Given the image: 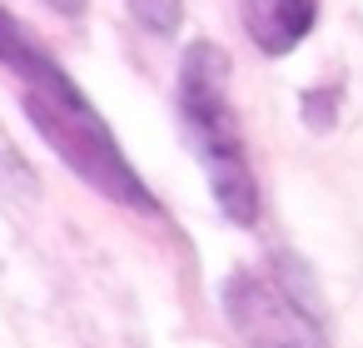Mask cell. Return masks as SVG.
I'll return each instance as SVG.
<instances>
[{
	"label": "cell",
	"mask_w": 363,
	"mask_h": 348,
	"mask_svg": "<svg viewBox=\"0 0 363 348\" xmlns=\"http://www.w3.org/2000/svg\"><path fill=\"white\" fill-rule=\"evenodd\" d=\"M125 6H130V16H135L150 35H160V40L179 35V26H184V0H125Z\"/></svg>",
	"instance_id": "6"
},
{
	"label": "cell",
	"mask_w": 363,
	"mask_h": 348,
	"mask_svg": "<svg viewBox=\"0 0 363 348\" xmlns=\"http://www.w3.org/2000/svg\"><path fill=\"white\" fill-rule=\"evenodd\" d=\"M219 298L244 348H333L318 303L284 269H234Z\"/></svg>",
	"instance_id": "3"
},
{
	"label": "cell",
	"mask_w": 363,
	"mask_h": 348,
	"mask_svg": "<svg viewBox=\"0 0 363 348\" xmlns=\"http://www.w3.org/2000/svg\"><path fill=\"white\" fill-rule=\"evenodd\" d=\"M40 6H50L55 16H85V6H90V0H40Z\"/></svg>",
	"instance_id": "7"
},
{
	"label": "cell",
	"mask_w": 363,
	"mask_h": 348,
	"mask_svg": "<svg viewBox=\"0 0 363 348\" xmlns=\"http://www.w3.org/2000/svg\"><path fill=\"white\" fill-rule=\"evenodd\" d=\"M0 75H11L21 85V105L26 120L35 125V135L110 204L135 209V214H160V199L150 194L145 174L125 159L115 130L105 125V115L95 110V100L75 85V75L0 6Z\"/></svg>",
	"instance_id": "1"
},
{
	"label": "cell",
	"mask_w": 363,
	"mask_h": 348,
	"mask_svg": "<svg viewBox=\"0 0 363 348\" xmlns=\"http://www.w3.org/2000/svg\"><path fill=\"white\" fill-rule=\"evenodd\" d=\"M239 16H244V35L254 40V50L269 60H284L313 35L318 0H239Z\"/></svg>",
	"instance_id": "4"
},
{
	"label": "cell",
	"mask_w": 363,
	"mask_h": 348,
	"mask_svg": "<svg viewBox=\"0 0 363 348\" xmlns=\"http://www.w3.org/2000/svg\"><path fill=\"white\" fill-rule=\"evenodd\" d=\"M0 189L16 194V199H35V194H40V174H35V164L16 150V140L6 135V125H0Z\"/></svg>",
	"instance_id": "5"
},
{
	"label": "cell",
	"mask_w": 363,
	"mask_h": 348,
	"mask_svg": "<svg viewBox=\"0 0 363 348\" xmlns=\"http://www.w3.org/2000/svg\"><path fill=\"white\" fill-rule=\"evenodd\" d=\"M174 115L179 130L204 164L209 194L234 229L259 224V179L249 164V145L229 100V55L214 40H189L174 75Z\"/></svg>",
	"instance_id": "2"
}]
</instances>
